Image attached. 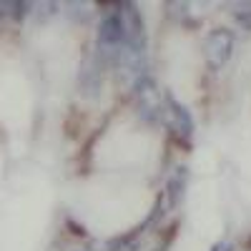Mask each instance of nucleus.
Returning a JSON list of instances; mask_svg holds the SVG:
<instances>
[{"label": "nucleus", "mask_w": 251, "mask_h": 251, "mask_svg": "<svg viewBox=\"0 0 251 251\" xmlns=\"http://www.w3.org/2000/svg\"><path fill=\"white\" fill-rule=\"evenodd\" d=\"M169 111H171V116H174V123H176V128L181 131V136H191V131H194V118H191V113H188L178 100H174L171 96H169Z\"/></svg>", "instance_id": "obj_2"}, {"label": "nucleus", "mask_w": 251, "mask_h": 251, "mask_svg": "<svg viewBox=\"0 0 251 251\" xmlns=\"http://www.w3.org/2000/svg\"><path fill=\"white\" fill-rule=\"evenodd\" d=\"M211 251H234V246L231 244H216Z\"/></svg>", "instance_id": "obj_3"}, {"label": "nucleus", "mask_w": 251, "mask_h": 251, "mask_svg": "<svg viewBox=\"0 0 251 251\" xmlns=\"http://www.w3.org/2000/svg\"><path fill=\"white\" fill-rule=\"evenodd\" d=\"M234 53V33L226 28H216L206 38V58L214 68H221Z\"/></svg>", "instance_id": "obj_1"}]
</instances>
